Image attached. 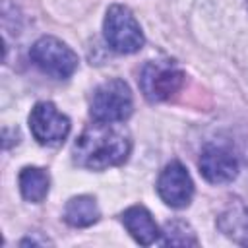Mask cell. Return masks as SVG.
<instances>
[{
    "label": "cell",
    "instance_id": "cell-8",
    "mask_svg": "<svg viewBox=\"0 0 248 248\" xmlns=\"http://www.w3.org/2000/svg\"><path fill=\"white\" fill-rule=\"evenodd\" d=\"M200 172L211 184H225L238 174V161L223 147H205L200 157Z\"/></svg>",
    "mask_w": 248,
    "mask_h": 248
},
{
    "label": "cell",
    "instance_id": "cell-3",
    "mask_svg": "<svg viewBox=\"0 0 248 248\" xmlns=\"http://www.w3.org/2000/svg\"><path fill=\"white\" fill-rule=\"evenodd\" d=\"M103 31L108 46L120 54H130L143 46V33L138 19L122 4H112L107 10Z\"/></svg>",
    "mask_w": 248,
    "mask_h": 248
},
{
    "label": "cell",
    "instance_id": "cell-5",
    "mask_svg": "<svg viewBox=\"0 0 248 248\" xmlns=\"http://www.w3.org/2000/svg\"><path fill=\"white\" fill-rule=\"evenodd\" d=\"M29 56L37 68L56 79L70 78L78 68V54L56 37H41L35 41Z\"/></svg>",
    "mask_w": 248,
    "mask_h": 248
},
{
    "label": "cell",
    "instance_id": "cell-13",
    "mask_svg": "<svg viewBox=\"0 0 248 248\" xmlns=\"http://www.w3.org/2000/svg\"><path fill=\"white\" fill-rule=\"evenodd\" d=\"M163 240L161 244H170V246H198V238L196 232L192 231V227L180 219L169 221L165 223V229L161 232Z\"/></svg>",
    "mask_w": 248,
    "mask_h": 248
},
{
    "label": "cell",
    "instance_id": "cell-11",
    "mask_svg": "<svg viewBox=\"0 0 248 248\" xmlns=\"http://www.w3.org/2000/svg\"><path fill=\"white\" fill-rule=\"evenodd\" d=\"M64 221L72 227H89L99 221V205L91 196H76L64 207Z\"/></svg>",
    "mask_w": 248,
    "mask_h": 248
},
{
    "label": "cell",
    "instance_id": "cell-4",
    "mask_svg": "<svg viewBox=\"0 0 248 248\" xmlns=\"http://www.w3.org/2000/svg\"><path fill=\"white\" fill-rule=\"evenodd\" d=\"M184 83V72L169 60H153L141 68L140 87L147 101L161 103L170 99Z\"/></svg>",
    "mask_w": 248,
    "mask_h": 248
},
{
    "label": "cell",
    "instance_id": "cell-10",
    "mask_svg": "<svg viewBox=\"0 0 248 248\" xmlns=\"http://www.w3.org/2000/svg\"><path fill=\"white\" fill-rule=\"evenodd\" d=\"M217 227L236 244L248 246V207L240 202H234L219 215Z\"/></svg>",
    "mask_w": 248,
    "mask_h": 248
},
{
    "label": "cell",
    "instance_id": "cell-12",
    "mask_svg": "<svg viewBox=\"0 0 248 248\" xmlns=\"http://www.w3.org/2000/svg\"><path fill=\"white\" fill-rule=\"evenodd\" d=\"M48 186H50L48 174L39 167H25L19 172V190L27 202L33 203L43 202L48 194Z\"/></svg>",
    "mask_w": 248,
    "mask_h": 248
},
{
    "label": "cell",
    "instance_id": "cell-2",
    "mask_svg": "<svg viewBox=\"0 0 248 248\" xmlns=\"http://www.w3.org/2000/svg\"><path fill=\"white\" fill-rule=\"evenodd\" d=\"M134 108L130 87L122 79L101 83L91 97L89 112L95 122H124Z\"/></svg>",
    "mask_w": 248,
    "mask_h": 248
},
{
    "label": "cell",
    "instance_id": "cell-6",
    "mask_svg": "<svg viewBox=\"0 0 248 248\" xmlns=\"http://www.w3.org/2000/svg\"><path fill=\"white\" fill-rule=\"evenodd\" d=\"M29 128L33 138L43 145H58L70 134V120L52 103L43 101L31 108Z\"/></svg>",
    "mask_w": 248,
    "mask_h": 248
},
{
    "label": "cell",
    "instance_id": "cell-7",
    "mask_svg": "<svg viewBox=\"0 0 248 248\" xmlns=\"http://www.w3.org/2000/svg\"><path fill=\"white\" fill-rule=\"evenodd\" d=\"M157 192L167 205H170L174 209L186 207L194 196V182H192L186 167L178 161L169 163L163 169V172L159 174Z\"/></svg>",
    "mask_w": 248,
    "mask_h": 248
},
{
    "label": "cell",
    "instance_id": "cell-9",
    "mask_svg": "<svg viewBox=\"0 0 248 248\" xmlns=\"http://www.w3.org/2000/svg\"><path fill=\"white\" fill-rule=\"evenodd\" d=\"M122 223L128 229V232L134 236L136 242L143 244V246H151L155 242H159L161 231L157 227V223L153 221L151 213L143 207V205H132L122 213Z\"/></svg>",
    "mask_w": 248,
    "mask_h": 248
},
{
    "label": "cell",
    "instance_id": "cell-1",
    "mask_svg": "<svg viewBox=\"0 0 248 248\" xmlns=\"http://www.w3.org/2000/svg\"><path fill=\"white\" fill-rule=\"evenodd\" d=\"M132 149L130 134L118 122H95L74 143V161L91 170L122 165Z\"/></svg>",
    "mask_w": 248,
    "mask_h": 248
}]
</instances>
